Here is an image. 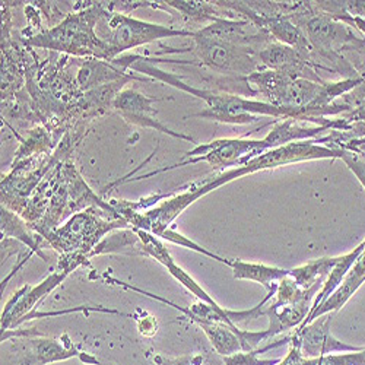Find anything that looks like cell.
I'll return each instance as SVG.
<instances>
[{
  "label": "cell",
  "instance_id": "obj_10",
  "mask_svg": "<svg viewBox=\"0 0 365 365\" xmlns=\"http://www.w3.org/2000/svg\"><path fill=\"white\" fill-rule=\"evenodd\" d=\"M336 313H327L307 326L295 329V336L301 344L302 355L306 358H317L323 355H330L333 352H356L362 348L351 346L333 336L331 323Z\"/></svg>",
  "mask_w": 365,
  "mask_h": 365
},
{
  "label": "cell",
  "instance_id": "obj_28",
  "mask_svg": "<svg viewBox=\"0 0 365 365\" xmlns=\"http://www.w3.org/2000/svg\"><path fill=\"white\" fill-rule=\"evenodd\" d=\"M304 359H306V356L302 355L301 344L295 334H292L291 342H289V351H288L287 356L282 358L277 365H302Z\"/></svg>",
  "mask_w": 365,
  "mask_h": 365
},
{
  "label": "cell",
  "instance_id": "obj_16",
  "mask_svg": "<svg viewBox=\"0 0 365 365\" xmlns=\"http://www.w3.org/2000/svg\"><path fill=\"white\" fill-rule=\"evenodd\" d=\"M0 214H2V217H0V222H2V225H0L2 238H15L21 241L24 246L29 249V252L38 255L44 262H47V257L41 250V241L44 238L29 228L26 221L11 209L2 206L0 207Z\"/></svg>",
  "mask_w": 365,
  "mask_h": 365
},
{
  "label": "cell",
  "instance_id": "obj_8",
  "mask_svg": "<svg viewBox=\"0 0 365 365\" xmlns=\"http://www.w3.org/2000/svg\"><path fill=\"white\" fill-rule=\"evenodd\" d=\"M157 101H161V100L160 98H149V97L143 96L142 93H139L138 89L125 88L117 96V98L114 101V110L130 125H135L139 128L155 129V130L167 133L175 139H185L189 142H195L193 138L168 129L165 125L161 123L160 120H157L154 117L158 111L152 107V104Z\"/></svg>",
  "mask_w": 365,
  "mask_h": 365
},
{
  "label": "cell",
  "instance_id": "obj_6",
  "mask_svg": "<svg viewBox=\"0 0 365 365\" xmlns=\"http://www.w3.org/2000/svg\"><path fill=\"white\" fill-rule=\"evenodd\" d=\"M71 358H79L88 365H98V359L86 352H82L68 334L62 338H44L38 333L25 336L24 351L19 358L21 365H48Z\"/></svg>",
  "mask_w": 365,
  "mask_h": 365
},
{
  "label": "cell",
  "instance_id": "obj_13",
  "mask_svg": "<svg viewBox=\"0 0 365 365\" xmlns=\"http://www.w3.org/2000/svg\"><path fill=\"white\" fill-rule=\"evenodd\" d=\"M313 307V302L304 301L298 304H287V306H282V304H277L275 301H272L269 306L263 307L262 316H266L269 319V327L266 329L269 333V339L277 338L278 334L298 329L304 320L307 319L310 310Z\"/></svg>",
  "mask_w": 365,
  "mask_h": 365
},
{
  "label": "cell",
  "instance_id": "obj_19",
  "mask_svg": "<svg viewBox=\"0 0 365 365\" xmlns=\"http://www.w3.org/2000/svg\"><path fill=\"white\" fill-rule=\"evenodd\" d=\"M339 256L336 257H322L317 260H312L306 264L289 269V277L297 282V285L302 289H310L314 287L324 285L329 278L331 269L338 263Z\"/></svg>",
  "mask_w": 365,
  "mask_h": 365
},
{
  "label": "cell",
  "instance_id": "obj_5",
  "mask_svg": "<svg viewBox=\"0 0 365 365\" xmlns=\"http://www.w3.org/2000/svg\"><path fill=\"white\" fill-rule=\"evenodd\" d=\"M267 150H272L269 145L264 142V139L260 140H253V139H218L209 143L197 145L195 149L189 150L186 157L189 160L178 163L173 167H165L157 171L148 173L145 175H140L135 180H143L149 178L152 175H157L160 173L171 171L178 167H185L190 164H197V163H207L217 170H225L228 167H242L252 160L266 154Z\"/></svg>",
  "mask_w": 365,
  "mask_h": 365
},
{
  "label": "cell",
  "instance_id": "obj_20",
  "mask_svg": "<svg viewBox=\"0 0 365 365\" xmlns=\"http://www.w3.org/2000/svg\"><path fill=\"white\" fill-rule=\"evenodd\" d=\"M365 250V240L361 242L359 246H356L352 252L344 255V256H339V260L338 263L334 264V267L331 269L329 278L326 279L323 288L320 289V292L317 294L314 302H313V307L310 310L309 314H312L320 304H323L334 291H336L339 288V285L342 284V281L345 279V277L348 275V272L351 270V267L354 266V263L356 262V259L359 257V255Z\"/></svg>",
  "mask_w": 365,
  "mask_h": 365
},
{
  "label": "cell",
  "instance_id": "obj_18",
  "mask_svg": "<svg viewBox=\"0 0 365 365\" xmlns=\"http://www.w3.org/2000/svg\"><path fill=\"white\" fill-rule=\"evenodd\" d=\"M197 326L203 330L210 345L221 356H230L242 351L240 342L242 329H232L222 322H202Z\"/></svg>",
  "mask_w": 365,
  "mask_h": 365
},
{
  "label": "cell",
  "instance_id": "obj_26",
  "mask_svg": "<svg viewBox=\"0 0 365 365\" xmlns=\"http://www.w3.org/2000/svg\"><path fill=\"white\" fill-rule=\"evenodd\" d=\"M132 319L136 320L140 334H143V336H146V338L155 336L157 331H158V322L154 316H150L146 312H142L140 309H138L132 314Z\"/></svg>",
  "mask_w": 365,
  "mask_h": 365
},
{
  "label": "cell",
  "instance_id": "obj_15",
  "mask_svg": "<svg viewBox=\"0 0 365 365\" xmlns=\"http://www.w3.org/2000/svg\"><path fill=\"white\" fill-rule=\"evenodd\" d=\"M232 277L241 281H252L260 284L266 291L267 297H275L278 284L281 279L288 277L289 269H281L275 266H267L263 263H247L242 260H232L231 264Z\"/></svg>",
  "mask_w": 365,
  "mask_h": 365
},
{
  "label": "cell",
  "instance_id": "obj_1",
  "mask_svg": "<svg viewBox=\"0 0 365 365\" xmlns=\"http://www.w3.org/2000/svg\"><path fill=\"white\" fill-rule=\"evenodd\" d=\"M78 5L73 8L62 22L41 33L34 34L21 41L28 47H38L66 53L78 58H103L106 51L96 34V26L103 11V2H88V5Z\"/></svg>",
  "mask_w": 365,
  "mask_h": 365
},
{
  "label": "cell",
  "instance_id": "obj_21",
  "mask_svg": "<svg viewBox=\"0 0 365 365\" xmlns=\"http://www.w3.org/2000/svg\"><path fill=\"white\" fill-rule=\"evenodd\" d=\"M138 245H140V238L136 234L133 228H123L115 230L107 234L100 245L89 253V259L101 255L108 253H133V255H142L138 252Z\"/></svg>",
  "mask_w": 365,
  "mask_h": 365
},
{
  "label": "cell",
  "instance_id": "obj_17",
  "mask_svg": "<svg viewBox=\"0 0 365 365\" xmlns=\"http://www.w3.org/2000/svg\"><path fill=\"white\" fill-rule=\"evenodd\" d=\"M57 145L58 142L47 128L36 126L34 129L28 130L25 139L21 142V146L16 150L12 165H16L19 163L33 160V158L51 155L54 149L57 148Z\"/></svg>",
  "mask_w": 365,
  "mask_h": 365
},
{
  "label": "cell",
  "instance_id": "obj_9",
  "mask_svg": "<svg viewBox=\"0 0 365 365\" xmlns=\"http://www.w3.org/2000/svg\"><path fill=\"white\" fill-rule=\"evenodd\" d=\"M66 273L57 270L37 287L24 285L21 289H18L5 304V309L2 312V324H0L2 333L14 327H18L22 319L29 313L36 312L37 304L62 284L66 279Z\"/></svg>",
  "mask_w": 365,
  "mask_h": 365
},
{
  "label": "cell",
  "instance_id": "obj_24",
  "mask_svg": "<svg viewBox=\"0 0 365 365\" xmlns=\"http://www.w3.org/2000/svg\"><path fill=\"white\" fill-rule=\"evenodd\" d=\"M161 238H163V240H167V241H170V242H173V245H178V246H181V247H186V249H189V250L197 252V253H200V255H203V256H207V257L214 259V260H217V262H220V263H222V264H227V266H230V267H231V264H232V260H227V259H224V257H221V256H218V255H215V253H212V252L203 249L202 246L197 245V242H195V241H192L190 238H187V237H185L182 234H180V232L175 231L174 228H168V230L161 235Z\"/></svg>",
  "mask_w": 365,
  "mask_h": 365
},
{
  "label": "cell",
  "instance_id": "obj_2",
  "mask_svg": "<svg viewBox=\"0 0 365 365\" xmlns=\"http://www.w3.org/2000/svg\"><path fill=\"white\" fill-rule=\"evenodd\" d=\"M130 227L118 210L89 206L72 215L63 225L48 232L44 241L60 255L82 253L89 256L107 234Z\"/></svg>",
  "mask_w": 365,
  "mask_h": 365
},
{
  "label": "cell",
  "instance_id": "obj_30",
  "mask_svg": "<svg viewBox=\"0 0 365 365\" xmlns=\"http://www.w3.org/2000/svg\"><path fill=\"white\" fill-rule=\"evenodd\" d=\"M341 149L354 152V154H359L362 157H365V139H355V140H349L346 143H344L341 146Z\"/></svg>",
  "mask_w": 365,
  "mask_h": 365
},
{
  "label": "cell",
  "instance_id": "obj_22",
  "mask_svg": "<svg viewBox=\"0 0 365 365\" xmlns=\"http://www.w3.org/2000/svg\"><path fill=\"white\" fill-rule=\"evenodd\" d=\"M165 267H167V270L170 272V275H171L174 279H177L187 291H190L199 301H203V302L209 304L210 307H214V310H215L218 314H221L225 320L231 322L230 317H228V310L224 309V307H221L220 304L202 288V285L197 284V282L193 279V277H190L185 269L180 267V266L174 262V259H171V260L165 264ZM231 323H232V322H231Z\"/></svg>",
  "mask_w": 365,
  "mask_h": 365
},
{
  "label": "cell",
  "instance_id": "obj_12",
  "mask_svg": "<svg viewBox=\"0 0 365 365\" xmlns=\"http://www.w3.org/2000/svg\"><path fill=\"white\" fill-rule=\"evenodd\" d=\"M364 282H365V250L359 255V257L356 259V262L348 272V275L345 277V279L342 281L339 288L334 291L323 304H320V306L312 314H309L307 319L304 320V323L299 327L307 326L309 323H312L313 320H316L317 317H320L323 314L338 313L352 298V295L362 287Z\"/></svg>",
  "mask_w": 365,
  "mask_h": 365
},
{
  "label": "cell",
  "instance_id": "obj_29",
  "mask_svg": "<svg viewBox=\"0 0 365 365\" xmlns=\"http://www.w3.org/2000/svg\"><path fill=\"white\" fill-rule=\"evenodd\" d=\"M203 356L202 355H186L178 358H165L161 355L154 356L155 365H202Z\"/></svg>",
  "mask_w": 365,
  "mask_h": 365
},
{
  "label": "cell",
  "instance_id": "obj_3",
  "mask_svg": "<svg viewBox=\"0 0 365 365\" xmlns=\"http://www.w3.org/2000/svg\"><path fill=\"white\" fill-rule=\"evenodd\" d=\"M96 34L104 47L106 60H114L120 57L121 53L161 38H192L195 31L140 21L121 12L110 11L106 6V2H103V11L96 26Z\"/></svg>",
  "mask_w": 365,
  "mask_h": 365
},
{
  "label": "cell",
  "instance_id": "obj_7",
  "mask_svg": "<svg viewBox=\"0 0 365 365\" xmlns=\"http://www.w3.org/2000/svg\"><path fill=\"white\" fill-rule=\"evenodd\" d=\"M139 57L140 54L120 56L114 60H103L94 57L79 60L73 58L75 65L78 66L75 75H72L73 83L79 93L83 94L86 91L123 79L130 75L128 71Z\"/></svg>",
  "mask_w": 365,
  "mask_h": 365
},
{
  "label": "cell",
  "instance_id": "obj_25",
  "mask_svg": "<svg viewBox=\"0 0 365 365\" xmlns=\"http://www.w3.org/2000/svg\"><path fill=\"white\" fill-rule=\"evenodd\" d=\"M281 359H260L257 351L237 352L230 356H224L225 365H277Z\"/></svg>",
  "mask_w": 365,
  "mask_h": 365
},
{
  "label": "cell",
  "instance_id": "obj_27",
  "mask_svg": "<svg viewBox=\"0 0 365 365\" xmlns=\"http://www.w3.org/2000/svg\"><path fill=\"white\" fill-rule=\"evenodd\" d=\"M342 161L354 173V175L356 177V180L361 182V186L365 190V157L346 150V155L344 157Z\"/></svg>",
  "mask_w": 365,
  "mask_h": 365
},
{
  "label": "cell",
  "instance_id": "obj_23",
  "mask_svg": "<svg viewBox=\"0 0 365 365\" xmlns=\"http://www.w3.org/2000/svg\"><path fill=\"white\" fill-rule=\"evenodd\" d=\"M302 365H365V348L356 352H344L338 355H323L306 358Z\"/></svg>",
  "mask_w": 365,
  "mask_h": 365
},
{
  "label": "cell",
  "instance_id": "obj_14",
  "mask_svg": "<svg viewBox=\"0 0 365 365\" xmlns=\"http://www.w3.org/2000/svg\"><path fill=\"white\" fill-rule=\"evenodd\" d=\"M329 133L330 129L326 126L307 125L306 121L295 118L275 120L272 130L263 138L270 149H277L292 142H302L322 138V133Z\"/></svg>",
  "mask_w": 365,
  "mask_h": 365
},
{
  "label": "cell",
  "instance_id": "obj_11",
  "mask_svg": "<svg viewBox=\"0 0 365 365\" xmlns=\"http://www.w3.org/2000/svg\"><path fill=\"white\" fill-rule=\"evenodd\" d=\"M257 60L263 71H277L292 76L306 78L314 82H324L319 72L301 53L275 40H272L257 51Z\"/></svg>",
  "mask_w": 365,
  "mask_h": 365
},
{
  "label": "cell",
  "instance_id": "obj_4",
  "mask_svg": "<svg viewBox=\"0 0 365 365\" xmlns=\"http://www.w3.org/2000/svg\"><path fill=\"white\" fill-rule=\"evenodd\" d=\"M192 41L193 46L189 48L171 50L165 46L161 47L174 53L192 51L199 60V68H205L210 73L221 76L249 78L250 75L263 71L257 60V51L252 47L240 46L220 38H212L202 34L200 31H195Z\"/></svg>",
  "mask_w": 365,
  "mask_h": 365
}]
</instances>
